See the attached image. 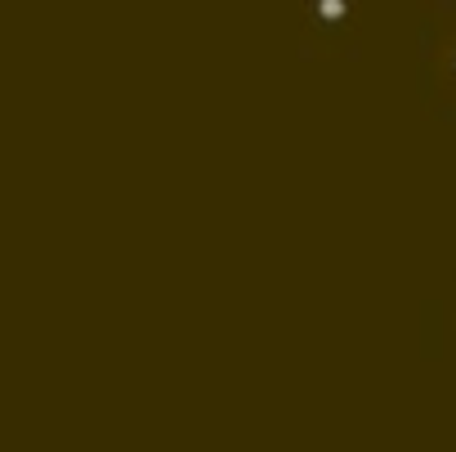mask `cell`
Instances as JSON below:
<instances>
[{
    "mask_svg": "<svg viewBox=\"0 0 456 452\" xmlns=\"http://www.w3.org/2000/svg\"><path fill=\"white\" fill-rule=\"evenodd\" d=\"M345 14V0H318V19H327V23H336Z\"/></svg>",
    "mask_w": 456,
    "mask_h": 452,
    "instance_id": "cell-1",
    "label": "cell"
}]
</instances>
